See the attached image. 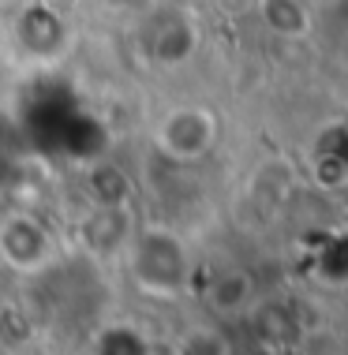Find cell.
Masks as SVG:
<instances>
[{
	"label": "cell",
	"mask_w": 348,
	"mask_h": 355,
	"mask_svg": "<svg viewBox=\"0 0 348 355\" xmlns=\"http://www.w3.org/2000/svg\"><path fill=\"white\" fill-rule=\"evenodd\" d=\"M258 15L277 37H304L311 31V12L304 0H258Z\"/></svg>",
	"instance_id": "6"
},
{
	"label": "cell",
	"mask_w": 348,
	"mask_h": 355,
	"mask_svg": "<svg viewBox=\"0 0 348 355\" xmlns=\"http://www.w3.org/2000/svg\"><path fill=\"white\" fill-rule=\"evenodd\" d=\"M221 139V120L206 105H176L154 123V146L172 165H195L210 157V150Z\"/></svg>",
	"instance_id": "3"
},
{
	"label": "cell",
	"mask_w": 348,
	"mask_h": 355,
	"mask_svg": "<svg viewBox=\"0 0 348 355\" xmlns=\"http://www.w3.org/2000/svg\"><path fill=\"white\" fill-rule=\"evenodd\" d=\"M120 258L128 266L131 281L147 295L176 300L191 284V247L176 228H165V225L135 228Z\"/></svg>",
	"instance_id": "1"
},
{
	"label": "cell",
	"mask_w": 348,
	"mask_h": 355,
	"mask_svg": "<svg viewBox=\"0 0 348 355\" xmlns=\"http://www.w3.org/2000/svg\"><path fill=\"white\" fill-rule=\"evenodd\" d=\"M135 37H139V53L154 68H180L199 49V23L188 4L165 0V4H154L139 19Z\"/></svg>",
	"instance_id": "2"
},
{
	"label": "cell",
	"mask_w": 348,
	"mask_h": 355,
	"mask_svg": "<svg viewBox=\"0 0 348 355\" xmlns=\"http://www.w3.org/2000/svg\"><path fill=\"white\" fill-rule=\"evenodd\" d=\"M345 68H348V42H345Z\"/></svg>",
	"instance_id": "7"
},
{
	"label": "cell",
	"mask_w": 348,
	"mask_h": 355,
	"mask_svg": "<svg viewBox=\"0 0 348 355\" xmlns=\"http://www.w3.org/2000/svg\"><path fill=\"white\" fill-rule=\"evenodd\" d=\"M0 262L23 277L49 273L56 266V236L34 214H4L0 217Z\"/></svg>",
	"instance_id": "4"
},
{
	"label": "cell",
	"mask_w": 348,
	"mask_h": 355,
	"mask_svg": "<svg viewBox=\"0 0 348 355\" xmlns=\"http://www.w3.org/2000/svg\"><path fill=\"white\" fill-rule=\"evenodd\" d=\"M131 232H135V225H131V217H128V206H90V214H86L83 225H79L83 247L94 258L124 254Z\"/></svg>",
	"instance_id": "5"
}]
</instances>
